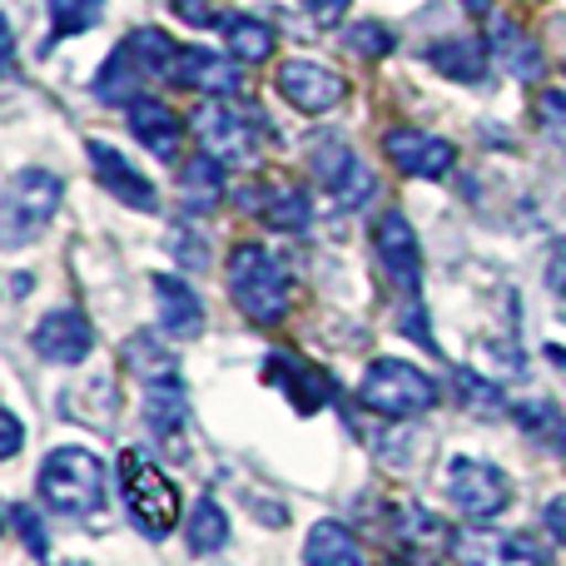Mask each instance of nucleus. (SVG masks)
I'll list each match as a JSON object with an SVG mask.
<instances>
[{
  "label": "nucleus",
  "instance_id": "cd10ccee",
  "mask_svg": "<svg viewBox=\"0 0 566 566\" xmlns=\"http://www.w3.org/2000/svg\"><path fill=\"white\" fill-rule=\"evenodd\" d=\"M269 373H283V392H289L303 412H313V408L328 402V388H323L318 368H308V363L289 358V353H274V358H269Z\"/></svg>",
  "mask_w": 566,
  "mask_h": 566
},
{
  "label": "nucleus",
  "instance_id": "b1692460",
  "mask_svg": "<svg viewBox=\"0 0 566 566\" xmlns=\"http://www.w3.org/2000/svg\"><path fill=\"white\" fill-rule=\"evenodd\" d=\"M303 562L308 566H363V552H358V537H353L343 522H313Z\"/></svg>",
  "mask_w": 566,
  "mask_h": 566
},
{
  "label": "nucleus",
  "instance_id": "9d476101",
  "mask_svg": "<svg viewBox=\"0 0 566 566\" xmlns=\"http://www.w3.org/2000/svg\"><path fill=\"white\" fill-rule=\"evenodd\" d=\"M373 249H378V264L388 269V279L398 283L408 298H418V283H422V249H418V234H412L408 214L388 209L378 214L373 224Z\"/></svg>",
  "mask_w": 566,
  "mask_h": 566
},
{
  "label": "nucleus",
  "instance_id": "6e6552de",
  "mask_svg": "<svg viewBox=\"0 0 566 566\" xmlns=\"http://www.w3.org/2000/svg\"><path fill=\"white\" fill-rule=\"evenodd\" d=\"M313 175H318V185L328 189L343 209H358V205H368V199L378 195L373 169L363 165L358 149L343 145V139H323V145L313 149Z\"/></svg>",
  "mask_w": 566,
  "mask_h": 566
},
{
  "label": "nucleus",
  "instance_id": "393cba45",
  "mask_svg": "<svg viewBox=\"0 0 566 566\" xmlns=\"http://www.w3.org/2000/svg\"><path fill=\"white\" fill-rule=\"evenodd\" d=\"M219 30H224V40H229V55L244 60V65H264V60L274 55V45H279L274 25L259 20V15H224V25Z\"/></svg>",
  "mask_w": 566,
  "mask_h": 566
},
{
  "label": "nucleus",
  "instance_id": "bb28decb",
  "mask_svg": "<svg viewBox=\"0 0 566 566\" xmlns=\"http://www.w3.org/2000/svg\"><path fill=\"white\" fill-rule=\"evenodd\" d=\"M185 537H189V552L195 557H214V552L229 547V517L214 497H199L185 517Z\"/></svg>",
  "mask_w": 566,
  "mask_h": 566
},
{
  "label": "nucleus",
  "instance_id": "4468645a",
  "mask_svg": "<svg viewBox=\"0 0 566 566\" xmlns=\"http://www.w3.org/2000/svg\"><path fill=\"white\" fill-rule=\"evenodd\" d=\"M452 552L462 566H547V552L537 542L512 532H458Z\"/></svg>",
  "mask_w": 566,
  "mask_h": 566
},
{
  "label": "nucleus",
  "instance_id": "f8f14e48",
  "mask_svg": "<svg viewBox=\"0 0 566 566\" xmlns=\"http://www.w3.org/2000/svg\"><path fill=\"white\" fill-rule=\"evenodd\" d=\"M30 343H35V353L45 363L75 368V363H85L90 353H95V328H90V318L80 308H50L45 318L35 323Z\"/></svg>",
  "mask_w": 566,
  "mask_h": 566
},
{
  "label": "nucleus",
  "instance_id": "2eb2a0df",
  "mask_svg": "<svg viewBox=\"0 0 566 566\" xmlns=\"http://www.w3.org/2000/svg\"><path fill=\"white\" fill-rule=\"evenodd\" d=\"M125 125H129V135H135L139 145H145L149 155L159 159V165L179 159V145H185V125H179V115L165 105V99L139 95L135 105L125 109Z\"/></svg>",
  "mask_w": 566,
  "mask_h": 566
},
{
  "label": "nucleus",
  "instance_id": "1a4fd4ad",
  "mask_svg": "<svg viewBox=\"0 0 566 566\" xmlns=\"http://www.w3.org/2000/svg\"><path fill=\"white\" fill-rule=\"evenodd\" d=\"M274 90L289 99L293 109H303V115H328V109L343 105L348 80H343L338 70L318 65V60H283Z\"/></svg>",
  "mask_w": 566,
  "mask_h": 566
},
{
  "label": "nucleus",
  "instance_id": "ddd939ff",
  "mask_svg": "<svg viewBox=\"0 0 566 566\" xmlns=\"http://www.w3.org/2000/svg\"><path fill=\"white\" fill-rule=\"evenodd\" d=\"M382 149H388L392 165L412 179H442V175H452V165H458V149H452L442 135H428V129H388V135H382Z\"/></svg>",
  "mask_w": 566,
  "mask_h": 566
},
{
  "label": "nucleus",
  "instance_id": "aec40b11",
  "mask_svg": "<svg viewBox=\"0 0 566 566\" xmlns=\"http://www.w3.org/2000/svg\"><path fill=\"white\" fill-rule=\"evenodd\" d=\"M145 428L155 438H179L189 428V388L175 373L145 382Z\"/></svg>",
  "mask_w": 566,
  "mask_h": 566
},
{
  "label": "nucleus",
  "instance_id": "7ed1b4c3",
  "mask_svg": "<svg viewBox=\"0 0 566 566\" xmlns=\"http://www.w3.org/2000/svg\"><path fill=\"white\" fill-rule=\"evenodd\" d=\"M40 502H50L65 517H80V512L105 507V462L90 448H55L45 462H40Z\"/></svg>",
  "mask_w": 566,
  "mask_h": 566
},
{
  "label": "nucleus",
  "instance_id": "7c9ffc66",
  "mask_svg": "<svg viewBox=\"0 0 566 566\" xmlns=\"http://www.w3.org/2000/svg\"><path fill=\"white\" fill-rule=\"evenodd\" d=\"M125 363H129L135 373H145V382H149V378H165V373H175L169 353H159L149 333H135V338L125 343Z\"/></svg>",
  "mask_w": 566,
  "mask_h": 566
},
{
  "label": "nucleus",
  "instance_id": "ea45409f",
  "mask_svg": "<svg viewBox=\"0 0 566 566\" xmlns=\"http://www.w3.org/2000/svg\"><path fill=\"white\" fill-rule=\"evenodd\" d=\"M0 428H6V448H0V452H6V458H15V452H20V418H15V412H6V422H0Z\"/></svg>",
  "mask_w": 566,
  "mask_h": 566
},
{
  "label": "nucleus",
  "instance_id": "423d86ee",
  "mask_svg": "<svg viewBox=\"0 0 566 566\" xmlns=\"http://www.w3.org/2000/svg\"><path fill=\"white\" fill-rule=\"evenodd\" d=\"M195 135H199V149L205 155H214L219 165H254L259 159V115H249L244 105H234V99H205V105L195 109Z\"/></svg>",
  "mask_w": 566,
  "mask_h": 566
},
{
  "label": "nucleus",
  "instance_id": "6ab92c4d",
  "mask_svg": "<svg viewBox=\"0 0 566 566\" xmlns=\"http://www.w3.org/2000/svg\"><path fill=\"white\" fill-rule=\"evenodd\" d=\"M488 50L502 60V70H507V75H517V80H537L542 65H547V60H542V45L517 25V20H507V15H492L488 20Z\"/></svg>",
  "mask_w": 566,
  "mask_h": 566
},
{
  "label": "nucleus",
  "instance_id": "0eeeda50",
  "mask_svg": "<svg viewBox=\"0 0 566 566\" xmlns=\"http://www.w3.org/2000/svg\"><path fill=\"white\" fill-rule=\"evenodd\" d=\"M448 497L462 517L492 522L512 507V478L482 458H452L448 462Z\"/></svg>",
  "mask_w": 566,
  "mask_h": 566
},
{
  "label": "nucleus",
  "instance_id": "f3484780",
  "mask_svg": "<svg viewBox=\"0 0 566 566\" xmlns=\"http://www.w3.org/2000/svg\"><path fill=\"white\" fill-rule=\"evenodd\" d=\"M149 289H155L159 328H165L169 338H199V333H205V303H199V293L189 289L185 279L155 274L149 279Z\"/></svg>",
  "mask_w": 566,
  "mask_h": 566
},
{
  "label": "nucleus",
  "instance_id": "a19ab883",
  "mask_svg": "<svg viewBox=\"0 0 566 566\" xmlns=\"http://www.w3.org/2000/svg\"><path fill=\"white\" fill-rule=\"evenodd\" d=\"M462 10H472V15H488L492 0H462Z\"/></svg>",
  "mask_w": 566,
  "mask_h": 566
},
{
  "label": "nucleus",
  "instance_id": "e433bc0d",
  "mask_svg": "<svg viewBox=\"0 0 566 566\" xmlns=\"http://www.w3.org/2000/svg\"><path fill=\"white\" fill-rule=\"evenodd\" d=\"M175 10H179V20H189V25H224V20L214 15V10L205 6V0H175Z\"/></svg>",
  "mask_w": 566,
  "mask_h": 566
},
{
  "label": "nucleus",
  "instance_id": "39448f33",
  "mask_svg": "<svg viewBox=\"0 0 566 566\" xmlns=\"http://www.w3.org/2000/svg\"><path fill=\"white\" fill-rule=\"evenodd\" d=\"M60 195H65V185L50 169H20V175H10L6 205H0V244L25 249L30 239H40V229L55 219Z\"/></svg>",
  "mask_w": 566,
  "mask_h": 566
},
{
  "label": "nucleus",
  "instance_id": "f257e3e1",
  "mask_svg": "<svg viewBox=\"0 0 566 566\" xmlns=\"http://www.w3.org/2000/svg\"><path fill=\"white\" fill-rule=\"evenodd\" d=\"M119 497L125 512L149 542H165L179 527V488L159 472V462L139 448L119 452Z\"/></svg>",
  "mask_w": 566,
  "mask_h": 566
},
{
  "label": "nucleus",
  "instance_id": "c85d7f7f",
  "mask_svg": "<svg viewBox=\"0 0 566 566\" xmlns=\"http://www.w3.org/2000/svg\"><path fill=\"white\" fill-rule=\"evenodd\" d=\"M512 418H517V428L527 432V438H537L542 448L566 452V418L552 408V402H517V408H512Z\"/></svg>",
  "mask_w": 566,
  "mask_h": 566
},
{
  "label": "nucleus",
  "instance_id": "2f4dec72",
  "mask_svg": "<svg viewBox=\"0 0 566 566\" xmlns=\"http://www.w3.org/2000/svg\"><path fill=\"white\" fill-rule=\"evenodd\" d=\"M343 45L368 55V60H382V55H392V30L382 25V20H358V25H348Z\"/></svg>",
  "mask_w": 566,
  "mask_h": 566
},
{
  "label": "nucleus",
  "instance_id": "412c9836",
  "mask_svg": "<svg viewBox=\"0 0 566 566\" xmlns=\"http://www.w3.org/2000/svg\"><path fill=\"white\" fill-rule=\"evenodd\" d=\"M224 205V165L214 155H195L179 175V209L189 219H205Z\"/></svg>",
  "mask_w": 566,
  "mask_h": 566
},
{
  "label": "nucleus",
  "instance_id": "4be33fe9",
  "mask_svg": "<svg viewBox=\"0 0 566 566\" xmlns=\"http://www.w3.org/2000/svg\"><path fill=\"white\" fill-rule=\"evenodd\" d=\"M244 205L254 209V214H264L274 229H283V234H298V229H308V189L298 185H279V189H259V195H244Z\"/></svg>",
  "mask_w": 566,
  "mask_h": 566
},
{
  "label": "nucleus",
  "instance_id": "58836bf2",
  "mask_svg": "<svg viewBox=\"0 0 566 566\" xmlns=\"http://www.w3.org/2000/svg\"><path fill=\"white\" fill-rule=\"evenodd\" d=\"M547 283H552V293H562L566 298V244L552 254V264H547Z\"/></svg>",
  "mask_w": 566,
  "mask_h": 566
},
{
  "label": "nucleus",
  "instance_id": "a878e982",
  "mask_svg": "<svg viewBox=\"0 0 566 566\" xmlns=\"http://www.w3.org/2000/svg\"><path fill=\"white\" fill-rule=\"evenodd\" d=\"M139 85H145V70L135 65V55H129L125 45H119V50H109L105 70H99V75H95V95L105 99V105H125V109H129L139 95H145V90H139Z\"/></svg>",
  "mask_w": 566,
  "mask_h": 566
},
{
  "label": "nucleus",
  "instance_id": "c9c22d12",
  "mask_svg": "<svg viewBox=\"0 0 566 566\" xmlns=\"http://www.w3.org/2000/svg\"><path fill=\"white\" fill-rule=\"evenodd\" d=\"M175 249H179V264L185 269H205L209 264V254H205V239H189V229H175Z\"/></svg>",
  "mask_w": 566,
  "mask_h": 566
},
{
  "label": "nucleus",
  "instance_id": "20e7f679",
  "mask_svg": "<svg viewBox=\"0 0 566 566\" xmlns=\"http://www.w3.org/2000/svg\"><path fill=\"white\" fill-rule=\"evenodd\" d=\"M229 298L254 323H279L289 308V269L264 244H239L229 254Z\"/></svg>",
  "mask_w": 566,
  "mask_h": 566
},
{
  "label": "nucleus",
  "instance_id": "9b49d317",
  "mask_svg": "<svg viewBox=\"0 0 566 566\" xmlns=\"http://www.w3.org/2000/svg\"><path fill=\"white\" fill-rule=\"evenodd\" d=\"M169 85L199 90V95H214V99H234L244 95V60L219 55V50H205V45H185Z\"/></svg>",
  "mask_w": 566,
  "mask_h": 566
},
{
  "label": "nucleus",
  "instance_id": "5701e85b",
  "mask_svg": "<svg viewBox=\"0 0 566 566\" xmlns=\"http://www.w3.org/2000/svg\"><path fill=\"white\" fill-rule=\"evenodd\" d=\"M125 50L135 55V65L145 70V80H175L179 50H185V45H175V40H169L159 25H139V30H129Z\"/></svg>",
  "mask_w": 566,
  "mask_h": 566
},
{
  "label": "nucleus",
  "instance_id": "4c0bfd02",
  "mask_svg": "<svg viewBox=\"0 0 566 566\" xmlns=\"http://www.w3.org/2000/svg\"><path fill=\"white\" fill-rule=\"evenodd\" d=\"M542 522H547V532L566 547V497H552L547 512H542Z\"/></svg>",
  "mask_w": 566,
  "mask_h": 566
},
{
  "label": "nucleus",
  "instance_id": "72a5a7b5",
  "mask_svg": "<svg viewBox=\"0 0 566 566\" xmlns=\"http://www.w3.org/2000/svg\"><path fill=\"white\" fill-rule=\"evenodd\" d=\"M537 119H542V129H547L552 139H562L566 145V95L562 90H547V95L537 99Z\"/></svg>",
  "mask_w": 566,
  "mask_h": 566
},
{
  "label": "nucleus",
  "instance_id": "a211bd4d",
  "mask_svg": "<svg viewBox=\"0 0 566 566\" xmlns=\"http://www.w3.org/2000/svg\"><path fill=\"white\" fill-rule=\"evenodd\" d=\"M488 40L478 35H442L428 45V65L438 70V75L458 80V85H482L488 80Z\"/></svg>",
  "mask_w": 566,
  "mask_h": 566
},
{
  "label": "nucleus",
  "instance_id": "f03ea898",
  "mask_svg": "<svg viewBox=\"0 0 566 566\" xmlns=\"http://www.w3.org/2000/svg\"><path fill=\"white\" fill-rule=\"evenodd\" d=\"M358 402L373 408L378 418H422V412L438 408V382L418 368V363L402 358H373L368 373L358 382Z\"/></svg>",
  "mask_w": 566,
  "mask_h": 566
},
{
  "label": "nucleus",
  "instance_id": "473e14b6",
  "mask_svg": "<svg viewBox=\"0 0 566 566\" xmlns=\"http://www.w3.org/2000/svg\"><path fill=\"white\" fill-rule=\"evenodd\" d=\"M10 527L20 532V542H25L30 557H45V552H50V532L40 527V517L30 507H20V502H15V507H10Z\"/></svg>",
  "mask_w": 566,
  "mask_h": 566
},
{
  "label": "nucleus",
  "instance_id": "dca6fc26",
  "mask_svg": "<svg viewBox=\"0 0 566 566\" xmlns=\"http://www.w3.org/2000/svg\"><path fill=\"white\" fill-rule=\"evenodd\" d=\"M90 165H95V179H99V185H105L125 209H139V214H155V209H159L155 185H149V179L139 175V169L129 165L119 149H109V145H99V139H90Z\"/></svg>",
  "mask_w": 566,
  "mask_h": 566
},
{
  "label": "nucleus",
  "instance_id": "c756f323",
  "mask_svg": "<svg viewBox=\"0 0 566 566\" xmlns=\"http://www.w3.org/2000/svg\"><path fill=\"white\" fill-rule=\"evenodd\" d=\"M45 10H50V40H65L95 30L99 15H105V0H45Z\"/></svg>",
  "mask_w": 566,
  "mask_h": 566
},
{
  "label": "nucleus",
  "instance_id": "f704fd0d",
  "mask_svg": "<svg viewBox=\"0 0 566 566\" xmlns=\"http://www.w3.org/2000/svg\"><path fill=\"white\" fill-rule=\"evenodd\" d=\"M348 6H353V0H303V10L313 15V25H323V30L338 25V20L348 15Z\"/></svg>",
  "mask_w": 566,
  "mask_h": 566
}]
</instances>
